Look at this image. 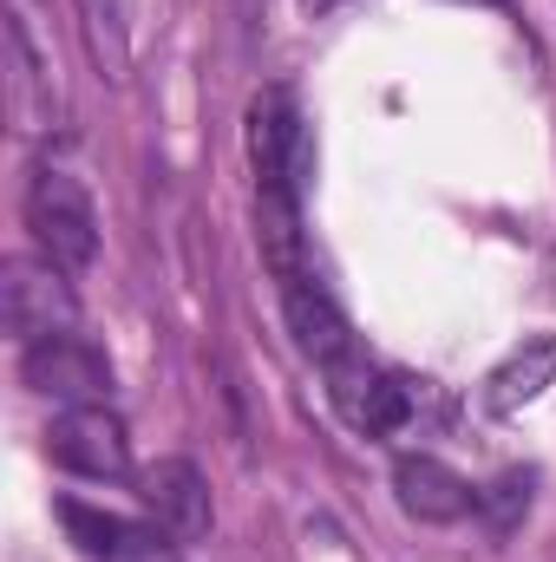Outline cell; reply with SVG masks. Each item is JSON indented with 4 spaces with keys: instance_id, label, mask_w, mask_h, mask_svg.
Returning a JSON list of instances; mask_svg holds the SVG:
<instances>
[{
    "instance_id": "obj_1",
    "label": "cell",
    "mask_w": 556,
    "mask_h": 562,
    "mask_svg": "<svg viewBox=\"0 0 556 562\" xmlns=\"http://www.w3.org/2000/svg\"><path fill=\"white\" fill-rule=\"evenodd\" d=\"M26 229H33V249L66 276H86L99 262V210H92L86 183L53 164L33 170V183H26Z\"/></svg>"
},
{
    "instance_id": "obj_2",
    "label": "cell",
    "mask_w": 556,
    "mask_h": 562,
    "mask_svg": "<svg viewBox=\"0 0 556 562\" xmlns=\"http://www.w3.org/2000/svg\"><path fill=\"white\" fill-rule=\"evenodd\" d=\"M249 164H256V190L308 196L314 138H308V119H301V105H294L288 86H269V92L249 99Z\"/></svg>"
},
{
    "instance_id": "obj_3",
    "label": "cell",
    "mask_w": 556,
    "mask_h": 562,
    "mask_svg": "<svg viewBox=\"0 0 556 562\" xmlns=\"http://www.w3.org/2000/svg\"><path fill=\"white\" fill-rule=\"evenodd\" d=\"M0 321L20 347H40L53 334L79 327V301H73V276L53 269L46 256H13L0 262Z\"/></svg>"
},
{
    "instance_id": "obj_4",
    "label": "cell",
    "mask_w": 556,
    "mask_h": 562,
    "mask_svg": "<svg viewBox=\"0 0 556 562\" xmlns=\"http://www.w3.org/2000/svg\"><path fill=\"white\" fill-rule=\"evenodd\" d=\"M0 53H7V112H13V125H20L26 138L66 132L59 79H53V66L40 59V46H33V33H26V13H20V7H7V20H0Z\"/></svg>"
},
{
    "instance_id": "obj_5",
    "label": "cell",
    "mask_w": 556,
    "mask_h": 562,
    "mask_svg": "<svg viewBox=\"0 0 556 562\" xmlns=\"http://www.w3.org/2000/svg\"><path fill=\"white\" fill-rule=\"evenodd\" d=\"M20 380L33 393H46L53 406H105L112 400V360L79 334H53L40 347H20Z\"/></svg>"
},
{
    "instance_id": "obj_6",
    "label": "cell",
    "mask_w": 556,
    "mask_h": 562,
    "mask_svg": "<svg viewBox=\"0 0 556 562\" xmlns=\"http://www.w3.org/2000/svg\"><path fill=\"white\" fill-rule=\"evenodd\" d=\"M321 373H327V400H334V413L354 425L360 438H393L400 425L413 419V393H407L387 367H374L360 347L341 353V360L321 367Z\"/></svg>"
},
{
    "instance_id": "obj_7",
    "label": "cell",
    "mask_w": 556,
    "mask_h": 562,
    "mask_svg": "<svg viewBox=\"0 0 556 562\" xmlns=\"http://www.w3.org/2000/svg\"><path fill=\"white\" fill-rule=\"evenodd\" d=\"M46 458L99 484L132 477V438L112 406H59V419L46 425Z\"/></svg>"
},
{
    "instance_id": "obj_8",
    "label": "cell",
    "mask_w": 556,
    "mask_h": 562,
    "mask_svg": "<svg viewBox=\"0 0 556 562\" xmlns=\"http://www.w3.org/2000/svg\"><path fill=\"white\" fill-rule=\"evenodd\" d=\"M138 497L151 510V524L170 537V543H203L216 510H210V477L190 464V458H157L138 471Z\"/></svg>"
},
{
    "instance_id": "obj_9",
    "label": "cell",
    "mask_w": 556,
    "mask_h": 562,
    "mask_svg": "<svg viewBox=\"0 0 556 562\" xmlns=\"http://www.w3.org/2000/svg\"><path fill=\"white\" fill-rule=\"evenodd\" d=\"M393 497H400V510L413 517V524H465V517H478V491H471V477H458L445 458H432V451H407L400 464H393Z\"/></svg>"
},
{
    "instance_id": "obj_10",
    "label": "cell",
    "mask_w": 556,
    "mask_h": 562,
    "mask_svg": "<svg viewBox=\"0 0 556 562\" xmlns=\"http://www.w3.org/2000/svg\"><path fill=\"white\" fill-rule=\"evenodd\" d=\"M281 314H288V334H294V347H301L314 367H334L341 353H354V327H347L341 301H334V294H327L314 276L281 281Z\"/></svg>"
},
{
    "instance_id": "obj_11",
    "label": "cell",
    "mask_w": 556,
    "mask_h": 562,
    "mask_svg": "<svg viewBox=\"0 0 556 562\" xmlns=\"http://www.w3.org/2000/svg\"><path fill=\"white\" fill-rule=\"evenodd\" d=\"M256 243H263V262H269L276 288L281 281L314 276V269H308V236H301V196H288V190H256Z\"/></svg>"
},
{
    "instance_id": "obj_12",
    "label": "cell",
    "mask_w": 556,
    "mask_h": 562,
    "mask_svg": "<svg viewBox=\"0 0 556 562\" xmlns=\"http://www.w3.org/2000/svg\"><path fill=\"white\" fill-rule=\"evenodd\" d=\"M556 380V334H531L518 353H504L485 380V406L491 413H524L544 386Z\"/></svg>"
},
{
    "instance_id": "obj_13",
    "label": "cell",
    "mask_w": 556,
    "mask_h": 562,
    "mask_svg": "<svg viewBox=\"0 0 556 562\" xmlns=\"http://www.w3.org/2000/svg\"><path fill=\"white\" fill-rule=\"evenodd\" d=\"M79 20H86L92 59L105 66V79H125V20H119V0H79Z\"/></svg>"
},
{
    "instance_id": "obj_14",
    "label": "cell",
    "mask_w": 556,
    "mask_h": 562,
    "mask_svg": "<svg viewBox=\"0 0 556 562\" xmlns=\"http://www.w3.org/2000/svg\"><path fill=\"white\" fill-rule=\"evenodd\" d=\"M531 484H537L531 471H504L491 491H478V510L491 517V530H498V537H504V530H511V524L531 510Z\"/></svg>"
},
{
    "instance_id": "obj_15",
    "label": "cell",
    "mask_w": 556,
    "mask_h": 562,
    "mask_svg": "<svg viewBox=\"0 0 556 562\" xmlns=\"http://www.w3.org/2000/svg\"><path fill=\"white\" fill-rule=\"evenodd\" d=\"M334 7H347V0H301V13H314V20H321V13H334Z\"/></svg>"
}]
</instances>
